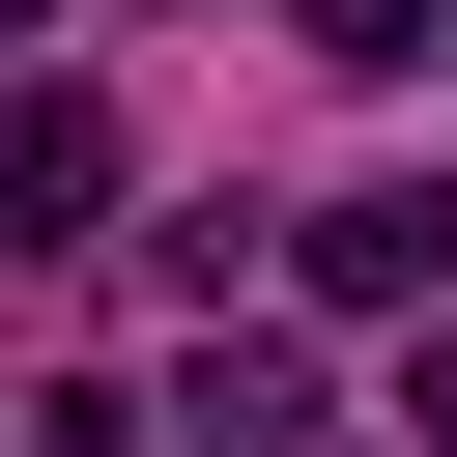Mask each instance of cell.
<instances>
[{"label":"cell","instance_id":"cell-1","mask_svg":"<svg viewBox=\"0 0 457 457\" xmlns=\"http://www.w3.org/2000/svg\"><path fill=\"white\" fill-rule=\"evenodd\" d=\"M314 314H457V171H371V200H314Z\"/></svg>","mask_w":457,"mask_h":457},{"label":"cell","instance_id":"cell-4","mask_svg":"<svg viewBox=\"0 0 457 457\" xmlns=\"http://www.w3.org/2000/svg\"><path fill=\"white\" fill-rule=\"evenodd\" d=\"M29 457H143V400H114V371H57V400H29Z\"/></svg>","mask_w":457,"mask_h":457},{"label":"cell","instance_id":"cell-5","mask_svg":"<svg viewBox=\"0 0 457 457\" xmlns=\"http://www.w3.org/2000/svg\"><path fill=\"white\" fill-rule=\"evenodd\" d=\"M400 428H428V457H457V314H428V343H400Z\"/></svg>","mask_w":457,"mask_h":457},{"label":"cell","instance_id":"cell-3","mask_svg":"<svg viewBox=\"0 0 457 457\" xmlns=\"http://www.w3.org/2000/svg\"><path fill=\"white\" fill-rule=\"evenodd\" d=\"M286 428H314V343H200L171 371V457H286Z\"/></svg>","mask_w":457,"mask_h":457},{"label":"cell","instance_id":"cell-2","mask_svg":"<svg viewBox=\"0 0 457 457\" xmlns=\"http://www.w3.org/2000/svg\"><path fill=\"white\" fill-rule=\"evenodd\" d=\"M0 200H29V257H86V228H114V86H29V143H0Z\"/></svg>","mask_w":457,"mask_h":457}]
</instances>
